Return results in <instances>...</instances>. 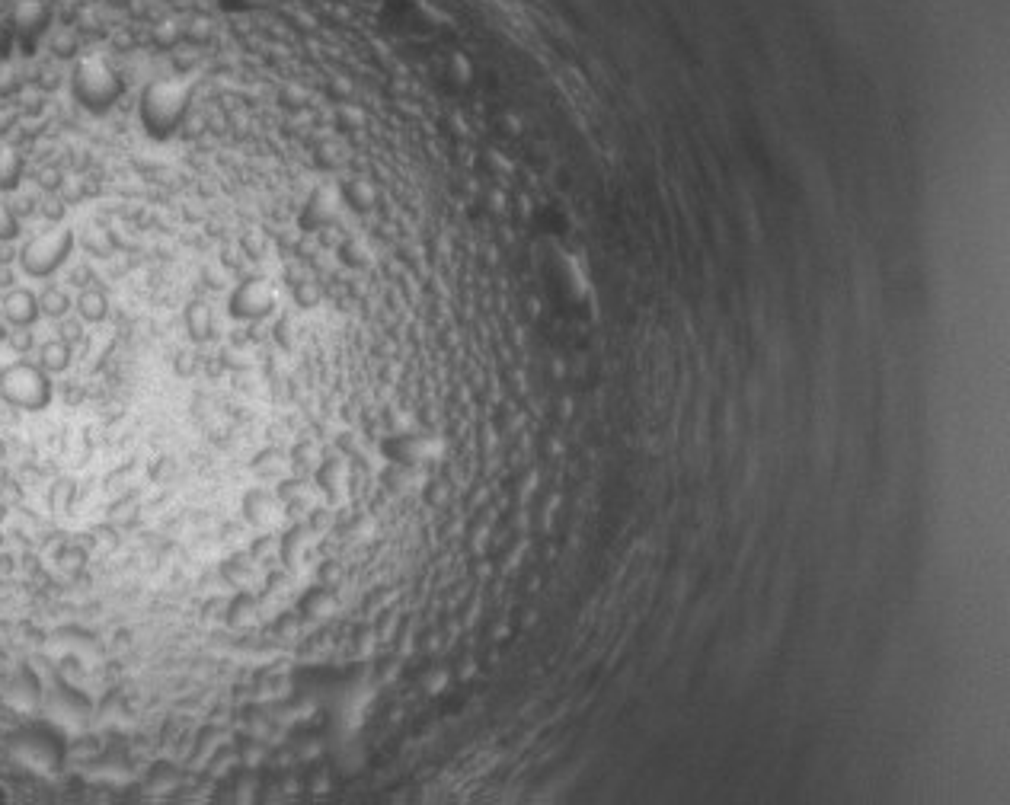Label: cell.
<instances>
[{
	"mask_svg": "<svg viewBox=\"0 0 1010 805\" xmlns=\"http://www.w3.org/2000/svg\"><path fill=\"white\" fill-rule=\"evenodd\" d=\"M275 492H279V499L285 502L288 512H298V515L314 512L311 486H307L304 480H298V476H295V480H279V489H275Z\"/></svg>",
	"mask_w": 1010,
	"mask_h": 805,
	"instance_id": "8fae6325",
	"label": "cell"
},
{
	"mask_svg": "<svg viewBox=\"0 0 1010 805\" xmlns=\"http://www.w3.org/2000/svg\"><path fill=\"white\" fill-rule=\"evenodd\" d=\"M36 365L48 374H61V371H68L71 368V345L64 342L61 336L58 339H48L42 342V349H39V361Z\"/></svg>",
	"mask_w": 1010,
	"mask_h": 805,
	"instance_id": "7c38bea8",
	"label": "cell"
},
{
	"mask_svg": "<svg viewBox=\"0 0 1010 805\" xmlns=\"http://www.w3.org/2000/svg\"><path fill=\"white\" fill-rule=\"evenodd\" d=\"M448 684H451V671H448L445 665H432V668H426V671H422V675H419V687L426 690L429 697L445 694Z\"/></svg>",
	"mask_w": 1010,
	"mask_h": 805,
	"instance_id": "9a60e30c",
	"label": "cell"
},
{
	"mask_svg": "<svg viewBox=\"0 0 1010 805\" xmlns=\"http://www.w3.org/2000/svg\"><path fill=\"white\" fill-rule=\"evenodd\" d=\"M256 614H259V604H256L253 595H247V591H243V595H237V601L231 604V623H234V627H253Z\"/></svg>",
	"mask_w": 1010,
	"mask_h": 805,
	"instance_id": "2e32d148",
	"label": "cell"
},
{
	"mask_svg": "<svg viewBox=\"0 0 1010 805\" xmlns=\"http://www.w3.org/2000/svg\"><path fill=\"white\" fill-rule=\"evenodd\" d=\"M176 783H179L176 770H173L170 764H157V767L151 770V780L144 783V786H148V793H170Z\"/></svg>",
	"mask_w": 1010,
	"mask_h": 805,
	"instance_id": "e0dca14e",
	"label": "cell"
},
{
	"mask_svg": "<svg viewBox=\"0 0 1010 805\" xmlns=\"http://www.w3.org/2000/svg\"><path fill=\"white\" fill-rule=\"evenodd\" d=\"M42 713L45 719H52L55 726H61L64 732H77V729H84L87 726V719H90V703L77 694L74 687H58L52 697L45 694V703H42Z\"/></svg>",
	"mask_w": 1010,
	"mask_h": 805,
	"instance_id": "8992f818",
	"label": "cell"
},
{
	"mask_svg": "<svg viewBox=\"0 0 1010 805\" xmlns=\"http://www.w3.org/2000/svg\"><path fill=\"white\" fill-rule=\"evenodd\" d=\"M461 665H464V668L458 671V675H461V678H474V671H477V668H474V659H464Z\"/></svg>",
	"mask_w": 1010,
	"mask_h": 805,
	"instance_id": "7402d4cb",
	"label": "cell"
},
{
	"mask_svg": "<svg viewBox=\"0 0 1010 805\" xmlns=\"http://www.w3.org/2000/svg\"><path fill=\"white\" fill-rule=\"evenodd\" d=\"M4 700L10 710H16L20 716H39L42 703H45V687L29 668H20V671H13L10 681L4 684Z\"/></svg>",
	"mask_w": 1010,
	"mask_h": 805,
	"instance_id": "52a82bcc",
	"label": "cell"
},
{
	"mask_svg": "<svg viewBox=\"0 0 1010 805\" xmlns=\"http://www.w3.org/2000/svg\"><path fill=\"white\" fill-rule=\"evenodd\" d=\"M279 307V291L266 275H247L227 294V314L237 323H259L275 314Z\"/></svg>",
	"mask_w": 1010,
	"mask_h": 805,
	"instance_id": "3957f363",
	"label": "cell"
},
{
	"mask_svg": "<svg viewBox=\"0 0 1010 805\" xmlns=\"http://www.w3.org/2000/svg\"><path fill=\"white\" fill-rule=\"evenodd\" d=\"M307 544H311V528H301V524H298V528H291L282 537V560L285 563H298L301 556H304V550H307Z\"/></svg>",
	"mask_w": 1010,
	"mask_h": 805,
	"instance_id": "5bb4252c",
	"label": "cell"
},
{
	"mask_svg": "<svg viewBox=\"0 0 1010 805\" xmlns=\"http://www.w3.org/2000/svg\"><path fill=\"white\" fill-rule=\"evenodd\" d=\"M10 758L26 774L52 780L68 764V732L45 716H29L10 738Z\"/></svg>",
	"mask_w": 1010,
	"mask_h": 805,
	"instance_id": "6da1fadb",
	"label": "cell"
},
{
	"mask_svg": "<svg viewBox=\"0 0 1010 805\" xmlns=\"http://www.w3.org/2000/svg\"><path fill=\"white\" fill-rule=\"evenodd\" d=\"M288 467H291V460H285L279 451H266L253 460V470L263 476V480H285Z\"/></svg>",
	"mask_w": 1010,
	"mask_h": 805,
	"instance_id": "4fadbf2b",
	"label": "cell"
},
{
	"mask_svg": "<svg viewBox=\"0 0 1010 805\" xmlns=\"http://www.w3.org/2000/svg\"><path fill=\"white\" fill-rule=\"evenodd\" d=\"M342 579V569L339 566H333V563H327V566H323V585H330V582H339Z\"/></svg>",
	"mask_w": 1010,
	"mask_h": 805,
	"instance_id": "44dd1931",
	"label": "cell"
},
{
	"mask_svg": "<svg viewBox=\"0 0 1010 805\" xmlns=\"http://www.w3.org/2000/svg\"><path fill=\"white\" fill-rule=\"evenodd\" d=\"M371 534H374V521L371 518H358V521H352L349 528H346L349 540H368Z\"/></svg>",
	"mask_w": 1010,
	"mask_h": 805,
	"instance_id": "d6986e66",
	"label": "cell"
},
{
	"mask_svg": "<svg viewBox=\"0 0 1010 805\" xmlns=\"http://www.w3.org/2000/svg\"><path fill=\"white\" fill-rule=\"evenodd\" d=\"M183 326H186V336L192 342H208L215 339L218 333V317H215V307H211L205 298H192L183 310Z\"/></svg>",
	"mask_w": 1010,
	"mask_h": 805,
	"instance_id": "9c48e42d",
	"label": "cell"
},
{
	"mask_svg": "<svg viewBox=\"0 0 1010 805\" xmlns=\"http://www.w3.org/2000/svg\"><path fill=\"white\" fill-rule=\"evenodd\" d=\"M291 467H301V470H317V464H320V451H317V445H311V441H304V445H298L295 451H291Z\"/></svg>",
	"mask_w": 1010,
	"mask_h": 805,
	"instance_id": "ac0fdd59",
	"label": "cell"
},
{
	"mask_svg": "<svg viewBox=\"0 0 1010 805\" xmlns=\"http://www.w3.org/2000/svg\"><path fill=\"white\" fill-rule=\"evenodd\" d=\"M445 454V441L429 432H390L381 441V457L387 464H403V467H426L435 464L438 457Z\"/></svg>",
	"mask_w": 1010,
	"mask_h": 805,
	"instance_id": "277c9868",
	"label": "cell"
},
{
	"mask_svg": "<svg viewBox=\"0 0 1010 805\" xmlns=\"http://www.w3.org/2000/svg\"><path fill=\"white\" fill-rule=\"evenodd\" d=\"M0 397L13 409H26V413H42L55 397L52 374L42 371L36 361H13L10 368L0 371Z\"/></svg>",
	"mask_w": 1010,
	"mask_h": 805,
	"instance_id": "7a4b0ae2",
	"label": "cell"
},
{
	"mask_svg": "<svg viewBox=\"0 0 1010 805\" xmlns=\"http://www.w3.org/2000/svg\"><path fill=\"white\" fill-rule=\"evenodd\" d=\"M298 614L304 620H314V623H323V620H333L339 614V598H336V591L330 585H314V588H307L304 595L298 598Z\"/></svg>",
	"mask_w": 1010,
	"mask_h": 805,
	"instance_id": "30bf717a",
	"label": "cell"
},
{
	"mask_svg": "<svg viewBox=\"0 0 1010 805\" xmlns=\"http://www.w3.org/2000/svg\"><path fill=\"white\" fill-rule=\"evenodd\" d=\"M422 496H426V502H429V505H435V508H438V505H445V502H448V486H445V483H429V486H426V492H422Z\"/></svg>",
	"mask_w": 1010,
	"mask_h": 805,
	"instance_id": "ffe728a7",
	"label": "cell"
},
{
	"mask_svg": "<svg viewBox=\"0 0 1010 805\" xmlns=\"http://www.w3.org/2000/svg\"><path fill=\"white\" fill-rule=\"evenodd\" d=\"M349 480H352V467H349V460L336 454V457H323L317 470H314V483L317 489L327 496L333 505L339 502H346L349 496Z\"/></svg>",
	"mask_w": 1010,
	"mask_h": 805,
	"instance_id": "ba28073f",
	"label": "cell"
},
{
	"mask_svg": "<svg viewBox=\"0 0 1010 805\" xmlns=\"http://www.w3.org/2000/svg\"><path fill=\"white\" fill-rule=\"evenodd\" d=\"M240 512H243V518H247V524H253L256 531H275V528H282L288 508L279 499V492H272L266 486H253V489L243 492Z\"/></svg>",
	"mask_w": 1010,
	"mask_h": 805,
	"instance_id": "5b68a950",
	"label": "cell"
}]
</instances>
